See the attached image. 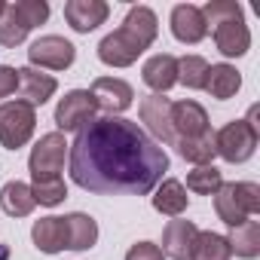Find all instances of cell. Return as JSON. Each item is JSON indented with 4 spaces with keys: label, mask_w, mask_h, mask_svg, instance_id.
<instances>
[{
    "label": "cell",
    "mask_w": 260,
    "mask_h": 260,
    "mask_svg": "<svg viewBox=\"0 0 260 260\" xmlns=\"http://www.w3.org/2000/svg\"><path fill=\"white\" fill-rule=\"evenodd\" d=\"M181 159L193 162V166H211V159L217 156L214 153V132H205L199 138H178L175 141Z\"/></svg>",
    "instance_id": "25"
},
{
    "label": "cell",
    "mask_w": 260,
    "mask_h": 260,
    "mask_svg": "<svg viewBox=\"0 0 260 260\" xmlns=\"http://www.w3.org/2000/svg\"><path fill=\"white\" fill-rule=\"evenodd\" d=\"M64 159H68V141H64V135H61V132L43 135V138L31 147V156H28L31 178H34V181H40V178H61Z\"/></svg>",
    "instance_id": "6"
},
{
    "label": "cell",
    "mask_w": 260,
    "mask_h": 260,
    "mask_svg": "<svg viewBox=\"0 0 260 260\" xmlns=\"http://www.w3.org/2000/svg\"><path fill=\"white\" fill-rule=\"evenodd\" d=\"M230 257H233V251H230L226 236L211 233V230H199L187 260H230Z\"/></svg>",
    "instance_id": "24"
},
{
    "label": "cell",
    "mask_w": 260,
    "mask_h": 260,
    "mask_svg": "<svg viewBox=\"0 0 260 260\" xmlns=\"http://www.w3.org/2000/svg\"><path fill=\"white\" fill-rule=\"evenodd\" d=\"M211 34H214V46H217V52L226 55V58H242V55L251 49V31H248L245 19L214 25Z\"/></svg>",
    "instance_id": "16"
},
{
    "label": "cell",
    "mask_w": 260,
    "mask_h": 260,
    "mask_svg": "<svg viewBox=\"0 0 260 260\" xmlns=\"http://www.w3.org/2000/svg\"><path fill=\"white\" fill-rule=\"evenodd\" d=\"M58 83L52 74H43L37 68H19V98L25 104H31L34 110L43 107L52 95H55Z\"/></svg>",
    "instance_id": "14"
},
{
    "label": "cell",
    "mask_w": 260,
    "mask_h": 260,
    "mask_svg": "<svg viewBox=\"0 0 260 260\" xmlns=\"http://www.w3.org/2000/svg\"><path fill=\"white\" fill-rule=\"evenodd\" d=\"M7 257H10V248H7V245H0V260H7Z\"/></svg>",
    "instance_id": "34"
},
{
    "label": "cell",
    "mask_w": 260,
    "mask_h": 260,
    "mask_svg": "<svg viewBox=\"0 0 260 260\" xmlns=\"http://www.w3.org/2000/svg\"><path fill=\"white\" fill-rule=\"evenodd\" d=\"M31 193H34V202L37 205H46V208H55L68 199V187L61 178H40L31 184Z\"/></svg>",
    "instance_id": "29"
},
{
    "label": "cell",
    "mask_w": 260,
    "mask_h": 260,
    "mask_svg": "<svg viewBox=\"0 0 260 260\" xmlns=\"http://www.w3.org/2000/svg\"><path fill=\"white\" fill-rule=\"evenodd\" d=\"M28 34H31V28L25 25V19L16 13L13 4H7L4 16H0V46H19V43H25Z\"/></svg>",
    "instance_id": "26"
},
{
    "label": "cell",
    "mask_w": 260,
    "mask_h": 260,
    "mask_svg": "<svg viewBox=\"0 0 260 260\" xmlns=\"http://www.w3.org/2000/svg\"><path fill=\"white\" fill-rule=\"evenodd\" d=\"M37 128V110L25 101H4L0 104V144L7 150H19L31 141Z\"/></svg>",
    "instance_id": "4"
},
{
    "label": "cell",
    "mask_w": 260,
    "mask_h": 260,
    "mask_svg": "<svg viewBox=\"0 0 260 260\" xmlns=\"http://www.w3.org/2000/svg\"><path fill=\"white\" fill-rule=\"evenodd\" d=\"M61 220H64V248L68 251H89L98 242V223H95V217H89L83 211H71Z\"/></svg>",
    "instance_id": "18"
},
{
    "label": "cell",
    "mask_w": 260,
    "mask_h": 260,
    "mask_svg": "<svg viewBox=\"0 0 260 260\" xmlns=\"http://www.w3.org/2000/svg\"><path fill=\"white\" fill-rule=\"evenodd\" d=\"M211 98L217 101H226L233 98L239 89H242V74L233 68V64H208V74H205V86H202Z\"/></svg>",
    "instance_id": "20"
},
{
    "label": "cell",
    "mask_w": 260,
    "mask_h": 260,
    "mask_svg": "<svg viewBox=\"0 0 260 260\" xmlns=\"http://www.w3.org/2000/svg\"><path fill=\"white\" fill-rule=\"evenodd\" d=\"M172 34H175L178 43H190V46L202 43L205 34H208V25H205L202 10L193 7V4H178L172 10Z\"/></svg>",
    "instance_id": "13"
},
{
    "label": "cell",
    "mask_w": 260,
    "mask_h": 260,
    "mask_svg": "<svg viewBox=\"0 0 260 260\" xmlns=\"http://www.w3.org/2000/svg\"><path fill=\"white\" fill-rule=\"evenodd\" d=\"M4 10H7V4H4V0H0V16H4Z\"/></svg>",
    "instance_id": "35"
},
{
    "label": "cell",
    "mask_w": 260,
    "mask_h": 260,
    "mask_svg": "<svg viewBox=\"0 0 260 260\" xmlns=\"http://www.w3.org/2000/svg\"><path fill=\"white\" fill-rule=\"evenodd\" d=\"M31 239H34L37 251H43V254H58V251H64V220L55 217V214L34 220Z\"/></svg>",
    "instance_id": "21"
},
{
    "label": "cell",
    "mask_w": 260,
    "mask_h": 260,
    "mask_svg": "<svg viewBox=\"0 0 260 260\" xmlns=\"http://www.w3.org/2000/svg\"><path fill=\"white\" fill-rule=\"evenodd\" d=\"M95 101L89 95V89H71L58 107H55V125H58V132H80V128L86 122L95 119Z\"/></svg>",
    "instance_id": "9"
},
{
    "label": "cell",
    "mask_w": 260,
    "mask_h": 260,
    "mask_svg": "<svg viewBox=\"0 0 260 260\" xmlns=\"http://www.w3.org/2000/svg\"><path fill=\"white\" fill-rule=\"evenodd\" d=\"M156 34H159L156 13L150 7H132L125 13L122 25L98 43V58L107 68H128L138 61V55L144 49L153 46Z\"/></svg>",
    "instance_id": "2"
},
{
    "label": "cell",
    "mask_w": 260,
    "mask_h": 260,
    "mask_svg": "<svg viewBox=\"0 0 260 260\" xmlns=\"http://www.w3.org/2000/svg\"><path fill=\"white\" fill-rule=\"evenodd\" d=\"M13 7H16V13L25 19V25H28L31 31L49 19V4H46V0H16Z\"/></svg>",
    "instance_id": "31"
},
{
    "label": "cell",
    "mask_w": 260,
    "mask_h": 260,
    "mask_svg": "<svg viewBox=\"0 0 260 260\" xmlns=\"http://www.w3.org/2000/svg\"><path fill=\"white\" fill-rule=\"evenodd\" d=\"M153 208L159 214H169V217H181L190 205V196H187V187L178 181V178H166L153 187Z\"/></svg>",
    "instance_id": "19"
},
{
    "label": "cell",
    "mask_w": 260,
    "mask_h": 260,
    "mask_svg": "<svg viewBox=\"0 0 260 260\" xmlns=\"http://www.w3.org/2000/svg\"><path fill=\"white\" fill-rule=\"evenodd\" d=\"M172 128H175V138H199V135L211 132L205 107L193 98L172 101Z\"/></svg>",
    "instance_id": "11"
},
{
    "label": "cell",
    "mask_w": 260,
    "mask_h": 260,
    "mask_svg": "<svg viewBox=\"0 0 260 260\" xmlns=\"http://www.w3.org/2000/svg\"><path fill=\"white\" fill-rule=\"evenodd\" d=\"M230 251L242 260H254L260 257V223L257 220H245L239 226H233V233L226 236Z\"/></svg>",
    "instance_id": "23"
},
{
    "label": "cell",
    "mask_w": 260,
    "mask_h": 260,
    "mask_svg": "<svg viewBox=\"0 0 260 260\" xmlns=\"http://www.w3.org/2000/svg\"><path fill=\"white\" fill-rule=\"evenodd\" d=\"M208 74V61L202 55H184L178 58V83L187 89H202Z\"/></svg>",
    "instance_id": "28"
},
{
    "label": "cell",
    "mask_w": 260,
    "mask_h": 260,
    "mask_svg": "<svg viewBox=\"0 0 260 260\" xmlns=\"http://www.w3.org/2000/svg\"><path fill=\"white\" fill-rule=\"evenodd\" d=\"M141 122L147 125V135L156 144H172L175 147V128H172V101L166 95H147L138 104Z\"/></svg>",
    "instance_id": "8"
},
{
    "label": "cell",
    "mask_w": 260,
    "mask_h": 260,
    "mask_svg": "<svg viewBox=\"0 0 260 260\" xmlns=\"http://www.w3.org/2000/svg\"><path fill=\"white\" fill-rule=\"evenodd\" d=\"M144 83L153 89V95H166L175 83H178V58L172 52H156L144 61L141 68Z\"/></svg>",
    "instance_id": "15"
},
{
    "label": "cell",
    "mask_w": 260,
    "mask_h": 260,
    "mask_svg": "<svg viewBox=\"0 0 260 260\" xmlns=\"http://www.w3.org/2000/svg\"><path fill=\"white\" fill-rule=\"evenodd\" d=\"M71 178L98 196H147L169 172V153L125 116H95L68 144Z\"/></svg>",
    "instance_id": "1"
},
{
    "label": "cell",
    "mask_w": 260,
    "mask_h": 260,
    "mask_svg": "<svg viewBox=\"0 0 260 260\" xmlns=\"http://www.w3.org/2000/svg\"><path fill=\"white\" fill-rule=\"evenodd\" d=\"M220 187H223V175L214 166H196L187 175V190H193L199 196H214Z\"/></svg>",
    "instance_id": "27"
},
{
    "label": "cell",
    "mask_w": 260,
    "mask_h": 260,
    "mask_svg": "<svg viewBox=\"0 0 260 260\" xmlns=\"http://www.w3.org/2000/svg\"><path fill=\"white\" fill-rule=\"evenodd\" d=\"M205 16V25H223V22H236L242 19V7L236 0H208L205 7H199Z\"/></svg>",
    "instance_id": "30"
},
{
    "label": "cell",
    "mask_w": 260,
    "mask_h": 260,
    "mask_svg": "<svg viewBox=\"0 0 260 260\" xmlns=\"http://www.w3.org/2000/svg\"><path fill=\"white\" fill-rule=\"evenodd\" d=\"M214 211L230 230L251 220L260 214V187L254 181H223V187L214 193Z\"/></svg>",
    "instance_id": "3"
},
{
    "label": "cell",
    "mask_w": 260,
    "mask_h": 260,
    "mask_svg": "<svg viewBox=\"0 0 260 260\" xmlns=\"http://www.w3.org/2000/svg\"><path fill=\"white\" fill-rule=\"evenodd\" d=\"M125 260H166V254L153 242H135L132 248L125 251Z\"/></svg>",
    "instance_id": "32"
},
{
    "label": "cell",
    "mask_w": 260,
    "mask_h": 260,
    "mask_svg": "<svg viewBox=\"0 0 260 260\" xmlns=\"http://www.w3.org/2000/svg\"><path fill=\"white\" fill-rule=\"evenodd\" d=\"M196 233H199V230H196L193 220L175 217V220H169L166 230H162V248H159V251H162L166 257H172V260H187Z\"/></svg>",
    "instance_id": "17"
},
{
    "label": "cell",
    "mask_w": 260,
    "mask_h": 260,
    "mask_svg": "<svg viewBox=\"0 0 260 260\" xmlns=\"http://www.w3.org/2000/svg\"><path fill=\"white\" fill-rule=\"evenodd\" d=\"M257 141H260V132L245 122V119H233L226 122L220 132H214V153L226 162H248L257 150Z\"/></svg>",
    "instance_id": "5"
},
{
    "label": "cell",
    "mask_w": 260,
    "mask_h": 260,
    "mask_svg": "<svg viewBox=\"0 0 260 260\" xmlns=\"http://www.w3.org/2000/svg\"><path fill=\"white\" fill-rule=\"evenodd\" d=\"M89 95H92L95 107L104 110L107 116H119L122 110H128L132 101H135V89L128 86L125 80H119V77H98L92 83Z\"/></svg>",
    "instance_id": "10"
},
{
    "label": "cell",
    "mask_w": 260,
    "mask_h": 260,
    "mask_svg": "<svg viewBox=\"0 0 260 260\" xmlns=\"http://www.w3.org/2000/svg\"><path fill=\"white\" fill-rule=\"evenodd\" d=\"M19 89V68L0 64V98H10Z\"/></svg>",
    "instance_id": "33"
},
{
    "label": "cell",
    "mask_w": 260,
    "mask_h": 260,
    "mask_svg": "<svg viewBox=\"0 0 260 260\" xmlns=\"http://www.w3.org/2000/svg\"><path fill=\"white\" fill-rule=\"evenodd\" d=\"M110 16V7L104 0H68L64 4V22L77 34H89L98 25H104Z\"/></svg>",
    "instance_id": "12"
},
{
    "label": "cell",
    "mask_w": 260,
    "mask_h": 260,
    "mask_svg": "<svg viewBox=\"0 0 260 260\" xmlns=\"http://www.w3.org/2000/svg\"><path fill=\"white\" fill-rule=\"evenodd\" d=\"M77 58V49L71 40L58 37V34H46L40 40L31 43L28 49V61L31 68H49V71H68Z\"/></svg>",
    "instance_id": "7"
},
{
    "label": "cell",
    "mask_w": 260,
    "mask_h": 260,
    "mask_svg": "<svg viewBox=\"0 0 260 260\" xmlns=\"http://www.w3.org/2000/svg\"><path fill=\"white\" fill-rule=\"evenodd\" d=\"M34 205H37L34 193L22 181H10V184H4V190H0V208H4L10 217H28L34 211Z\"/></svg>",
    "instance_id": "22"
}]
</instances>
